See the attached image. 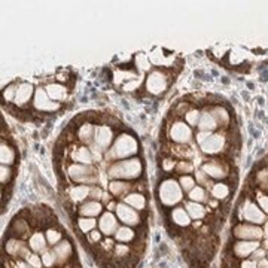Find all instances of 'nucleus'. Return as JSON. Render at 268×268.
I'll return each mask as SVG.
<instances>
[{"label":"nucleus","instance_id":"nucleus-48","mask_svg":"<svg viewBox=\"0 0 268 268\" xmlns=\"http://www.w3.org/2000/svg\"><path fill=\"white\" fill-rule=\"evenodd\" d=\"M11 179H12V170H11V167L9 165H2V183L6 185V183L11 182Z\"/></svg>","mask_w":268,"mask_h":268},{"label":"nucleus","instance_id":"nucleus-44","mask_svg":"<svg viewBox=\"0 0 268 268\" xmlns=\"http://www.w3.org/2000/svg\"><path fill=\"white\" fill-rule=\"evenodd\" d=\"M136 64L139 69L142 70H149L151 69V63H149V58L144 55V54H139L137 58H136Z\"/></svg>","mask_w":268,"mask_h":268},{"label":"nucleus","instance_id":"nucleus-20","mask_svg":"<svg viewBox=\"0 0 268 268\" xmlns=\"http://www.w3.org/2000/svg\"><path fill=\"white\" fill-rule=\"evenodd\" d=\"M71 161L78 162V164H87V165H92L94 162V155L91 152V149L87 146H75L70 152Z\"/></svg>","mask_w":268,"mask_h":268},{"label":"nucleus","instance_id":"nucleus-53","mask_svg":"<svg viewBox=\"0 0 268 268\" xmlns=\"http://www.w3.org/2000/svg\"><path fill=\"white\" fill-rule=\"evenodd\" d=\"M238 268H258V265L255 261L248 258V259H241V262L238 264Z\"/></svg>","mask_w":268,"mask_h":268},{"label":"nucleus","instance_id":"nucleus-26","mask_svg":"<svg viewBox=\"0 0 268 268\" xmlns=\"http://www.w3.org/2000/svg\"><path fill=\"white\" fill-rule=\"evenodd\" d=\"M102 212H103V204L100 201H95V200H89L78 209V214H81L84 217H94V216L102 214Z\"/></svg>","mask_w":268,"mask_h":268},{"label":"nucleus","instance_id":"nucleus-6","mask_svg":"<svg viewBox=\"0 0 268 268\" xmlns=\"http://www.w3.org/2000/svg\"><path fill=\"white\" fill-rule=\"evenodd\" d=\"M170 85V76L165 71L152 70L144 79V89L152 95H160Z\"/></svg>","mask_w":268,"mask_h":268},{"label":"nucleus","instance_id":"nucleus-31","mask_svg":"<svg viewBox=\"0 0 268 268\" xmlns=\"http://www.w3.org/2000/svg\"><path fill=\"white\" fill-rule=\"evenodd\" d=\"M230 194H231V188L227 183H224V182L214 183L213 186H212V189H210L212 198L217 200V201H228Z\"/></svg>","mask_w":268,"mask_h":268},{"label":"nucleus","instance_id":"nucleus-50","mask_svg":"<svg viewBox=\"0 0 268 268\" xmlns=\"http://www.w3.org/2000/svg\"><path fill=\"white\" fill-rule=\"evenodd\" d=\"M188 110H189V103L188 102H180L178 106L175 107V112H176L175 115H183Z\"/></svg>","mask_w":268,"mask_h":268},{"label":"nucleus","instance_id":"nucleus-37","mask_svg":"<svg viewBox=\"0 0 268 268\" xmlns=\"http://www.w3.org/2000/svg\"><path fill=\"white\" fill-rule=\"evenodd\" d=\"M255 198H256V203H258L259 209L265 214H268V194H265L262 189L258 188L255 191Z\"/></svg>","mask_w":268,"mask_h":268},{"label":"nucleus","instance_id":"nucleus-54","mask_svg":"<svg viewBox=\"0 0 268 268\" xmlns=\"http://www.w3.org/2000/svg\"><path fill=\"white\" fill-rule=\"evenodd\" d=\"M15 268H33L27 261H22V259H18L17 264H15Z\"/></svg>","mask_w":268,"mask_h":268},{"label":"nucleus","instance_id":"nucleus-33","mask_svg":"<svg viewBox=\"0 0 268 268\" xmlns=\"http://www.w3.org/2000/svg\"><path fill=\"white\" fill-rule=\"evenodd\" d=\"M124 203L136 210H144L146 207V198L140 192H131L124 197Z\"/></svg>","mask_w":268,"mask_h":268},{"label":"nucleus","instance_id":"nucleus-21","mask_svg":"<svg viewBox=\"0 0 268 268\" xmlns=\"http://www.w3.org/2000/svg\"><path fill=\"white\" fill-rule=\"evenodd\" d=\"M99 227H100V231L106 235H112L118 231V221L115 217V214L112 212H105L102 214L100 221H99Z\"/></svg>","mask_w":268,"mask_h":268},{"label":"nucleus","instance_id":"nucleus-30","mask_svg":"<svg viewBox=\"0 0 268 268\" xmlns=\"http://www.w3.org/2000/svg\"><path fill=\"white\" fill-rule=\"evenodd\" d=\"M0 160H2V165H12L15 160H17V151L5 142V139L2 140V149H0Z\"/></svg>","mask_w":268,"mask_h":268},{"label":"nucleus","instance_id":"nucleus-36","mask_svg":"<svg viewBox=\"0 0 268 268\" xmlns=\"http://www.w3.org/2000/svg\"><path fill=\"white\" fill-rule=\"evenodd\" d=\"M95 227H97V222L92 217H81V219H78V228H79V231L84 232V234H89L92 230H95Z\"/></svg>","mask_w":268,"mask_h":268},{"label":"nucleus","instance_id":"nucleus-29","mask_svg":"<svg viewBox=\"0 0 268 268\" xmlns=\"http://www.w3.org/2000/svg\"><path fill=\"white\" fill-rule=\"evenodd\" d=\"M91 188L88 185H76V186H70L69 188V200L73 204L84 201L87 197H89Z\"/></svg>","mask_w":268,"mask_h":268},{"label":"nucleus","instance_id":"nucleus-56","mask_svg":"<svg viewBox=\"0 0 268 268\" xmlns=\"http://www.w3.org/2000/svg\"><path fill=\"white\" fill-rule=\"evenodd\" d=\"M265 259H267V261H268V250H267V256H265Z\"/></svg>","mask_w":268,"mask_h":268},{"label":"nucleus","instance_id":"nucleus-16","mask_svg":"<svg viewBox=\"0 0 268 268\" xmlns=\"http://www.w3.org/2000/svg\"><path fill=\"white\" fill-rule=\"evenodd\" d=\"M51 253L55 259V265H63L70 259V256L73 255V248L67 240H61L58 245L51 248Z\"/></svg>","mask_w":268,"mask_h":268},{"label":"nucleus","instance_id":"nucleus-41","mask_svg":"<svg viewBox=\"0 0 268 268\" xmlns=\"http://www.w3.org/2000/svg\"><path fill=\"white\" fill-rule=\"evenodd\" d=\"M200 116H201V112L198 109H189L185 113V123L189 127H197L198 121H200Z\"/></svg>","mask_w":268,"mask_h":268},{"label":"nucleus","instance_id":"nucleus-2","mask_svg":"<svg viewBox=\"0 0 268 268\" xmlns=\"http://www.w3.org/2000/svg\"><path fill=\"white\" fill-rule=\"evenodd\" d=\"M137 151H139V143L136 140V137H133L130 134H121L119 137L115 139L113 144L107 151L106 160L113 161V162L119 160H125L128 157L136 155Z\"/></svg>","mask_w":268,"mask_h":268},{"label":"nucleus","instance_id":"nucleus-46","mask_svg":"<svg viewBox=\"0 0 268 268\" xmlns=\"http://www.w3.org/2000/svg\"><path fill=\"white\" fill-rule=\"evenodd\" d=\"M42 262H43V265H45L46 268L54 267V265H55V259H54L51 250L43 252V255H42Z\"/></svg>","mask_w":268,"mask_h":268},{"label":"nucleus","instance_id":"nucleus-9","mask_svg":"<svg viewBox=\"0 0 268 268\" xmlns=\"http://www.w3.org/2000/svg\"><path fill=\"white\" fill-rule=\"evenodd\" d=\"M200 170H203L209 178L214 179V180H224V179L230 178V167L224 161L217 160V158L204 161Z\"/></svg>","mask_w":268,"mask_h":268},{"label":"nucleus","instance_id":"nucleus-45","mask_svg":"<svg viewBox=\"0 0 268 268\" xmlns=\"http://www.w3.org/2000/svg\"><path fill=\"white\" fill-rule=\"evenodd\" d=\"M176 165H178V162L173 157H165L162 160V170L164 172H173L176 168Z\"/></svg>","mask_w":268,"mask_h":268},{"label":"nucleus","instance_id":"nucleus-18","mask_svg":"<svg viewBox=\"0 0 268 268\" xmlns=\"http://www.w3.org/2000/svg\"><path fill=\"white\" fill-rule=\"evenodd\" d=\"M35 87L29 82H19L18 84V89H17V95H15V106L18 107H24L33 97L35 94Z\"/></svg>","mask_w":268,"mask_h":268},{"label":"nucleus","instance_id":"nucleus-47","mask_svg":"<svg viewBox=\"0 0 268 268\" xmlns=\"http://www.w3.org/2000/svg\"><path fill=\"white\" fill-rule=\"evenodd\" d=\"M30 265L33 268H42V265H43V262H42V258L37 255V253H32L27 259H26Z\"/></svg>","mask_w":268,"mask_h":268},{"label":"nucleus","instance_id":"nucleus-51","mask_svg":"<svg viewBox=\"0 0 268 268\" xmlns=\"http://www.w3.org/2000/svg\"><path fill=\"white\" fill-rule=\"evenodd\" d=\"M103 196H105V194H103V191H102V189H100L99 186H94V188H91V192H89V197H91L92 200H95V201H97V200L103 198Z\"/></svg>","mask_w":268,"mask_h":268},{"label":"nucleus","instance_id":"nucleus-23","mask_svg":"<svg viewBox=\"0 0 268 268\" xmlns=\"http://www.w3.org/2000/svg\"><path fill=\"white\" fill-rule=\"evenodd\" d=\"M197 127H198L200 131H206V133H214V130L219 128L213 115L210 113V110L207 107L201 112V116H200V121H198Z\"/></svg>","mask_w":268,"mask_h":268},{"label":"nucleus","instance_id":"nucleus-42","mask_svg":"<svg viewBox=\"0 0 268 268\" xmlns=\"http://www.w3.org/2000/svg\"><path fill=\"white\" fill-rule=\"evenodd\" d=\"M17 89H18V84H15V82L9 84L6 88L3 89V100H5L6 103L14 102V100H15V95H17Z\"/></svg>","mask_w":268,"mask_h":268},{"label":"nucleus","instance_id":"nucleus-3","mask_svg":"<svg viewBox=\"0 0 268 268\" xmlns=\"http://www.w3.org/2000/svg\"><path fill=\"white\" fill-rule=\"evenodd\" d=\"M237 214H238V221L240 222H248V224H253V225H262L265 224L267 214L264 213L259 206L256 203H253L249 197H246L241 204L237 209Z\"/></svg>","mask_w":268,"mask_h":268},{"label":"nucleus","instance_id":"nucleus-28","mask_svg":"<svg viewBox=\"0 0 268 268\" xmlns=\"http://www.w3.org/2000/svg\"><path fill=\"white\" fill-rule=\"evenodd\" d=\"M185 209H186V212L189 214V217L197 222V221H203L206 216H207V207H204L203 204H200V203H194V201H186L185 203Z\"/></svg>","mask_w":268,"mask_h":268},{"label":"nucleus","instance_id":"nucleus-1","mask_svg":"<svg viewBox=\"0 0 268 268\" xmlns=\"http://www.w3.org/2000/svg\"><path fill=\"white\" fill-rule=\"evenodd\" d=\"M143 173V162L139 158L115 161L107 168V176L113 180H131L139 179Z\"/></svg>","mask_w":268,"mask_h":268},{"label":"nucleus","instance_id":"nucleus-7","mask_svg":"<svg viewBox=\"0 0 268 268\" xmlns=\"http://www.w3.org/2000/svg\"><path fill=\"white\" fill-rule=\"evenodd\" d=\"M168 139L176 144H188L192 142L194 139V133H192V127L186 124L185 121L178 119L173 124L168 127Z\"/></svg>","mask_w":268,"mask_h":268},{"label":"nucleus","instance_id":"nucleus-17","mask_svg":"<svg viewBox=\"0 0 268 268\" xmlns=\"http://www.w3.org/2000/svg\"><path fill=\"white\" fill-rule=\"evenodd\" d=\"M9 234H11V237H17L21 240L30 238L32 237L30 235V222L22 216H17L9 227Z\"/></svg>","mask_w":268,"mask_h":268},{"label":"nucleus","instance_id":"nucleus-39","mask_svg":"<svg viewBox=\"0 0 268 268\" xmlns=\"http://www.w3.org/2000/svg\"><path fill=\"white\" fill-rule=\"evenodd\" d=\"M196 182L197 185H200V186H203V188H206V189H212V186L214 185L213 182H210V178H209L203 170H197Z\"/></svg>","mask_w":268,"mask_h":268},{"label":"nucleus","instance_id":"nucleus-24","mask_svg":"<svg viewBox=\"0 0 268 268\" xmlns=\"http://www.w3.org/2000/svg\"><path fill=\"white\" fill-rule=\"evenodd\" d=\"M94 134H95V127L91 123H84L82 125H79L76 131V139L81 143H84V146H87L94 143Z\"/></svg>","mask_w":268,"mask_h":268},{"label":"nucleus","instance_id":"nucleus-10","mask_svg":"<svg viewBox=\"0 0 268 268\" xmlns=\"http://www.w3.org/2000/svg\"><path fill=\"white\" fill-rule=\"evenodd\" d=\"M227 146H228V140H227L225 134L221 133V131L219 133H212L206 139V142H203L200 144L201 151L204 154H207V155H219L221 152L225 151Z\"/></svg>","mask_w":268,"mask_h":268},{"label":"nucleus","instance_id":"nucleus-4","mask_svg":"<svg viewBox=\"0 0 268 268\" xmlns=\"http://www.w3.org/2000/svg\"><path fill=\"white\" fill-rule=\"evenodd\" d=\"M158 194H160L161 204L165 207H172V206H176L178 203L182 201L183 189H182L180 183H178V180L168 178L164 179L160 183Z\"/></svg>","mask_w":268,"mask_h":268},{"label":"nucleus","instance_id":"nucleus-25","mask_svg":"<svg viewBox=\"0 0 268 268\" xmlns=\"http://www.w3.org/2000/svg\"><path fill=\"white\" fill-rule=\"evenodd\" d=\"M210 113L213 115V118L217 123V127L219 128H227L230 123H231V113L221 105H216L213 107H209Z\"/></svg>","mask_w":268,"mask_h":268},{"label":"nucleus","instance_id":"nucleus-43","mask_svg":"<svg viewBox=\"0 0 268 268\" xmlns=\"http://www.w3.org/2000/svg\"><path fill=\"white\" fill-rule=\"evenodd\" d=\"M46 241H48V245L50 246H55V245H58L60 241H61V232L58 231V230H55V228H48L46 230Z\"/></svg>","mask_w":268,"mask_h":268},{"label":"nucleus","instance_id":"nucleus-8","mask_svg":"<svg viewBox=\"0 0 268 268\" xmlns=\"http://www.w3.org/2000/svg\"><path fill=\"white\" fill-rule=\"evenodd\" d=\"M232 237L235 240H258L261 241L264 238V230L261 225H253L248 222H238L232 228Z\"/></svg>","mask_w":268,"mask_h":268},{"label":"nucleus","instance_id":"nucleus-35","mask_svg":"<svg viewBox=\"0 0 268 268\" xmlns=\"http://www.w3.org/2000/svg\"><path fill=\"white\" fill-rule=\"evenodd\" d=\"M136 237H137V234L134 230H131V227H121V228H118V231L115 232V238L119 243H131L136 240Z\"/></svg>","mask_w":268,"mask_h":268},{"label":"nucleus","instance_id":"nucleus-14","mask_svg":"<svg viewBox=\"0 0 268 268\" xmlns=\"http://www.w3.org/2000/svg\"><path fill=\"white\" fill-rule=\"evenodd\" d=\"M5 250L14 259H27L32 255L30 246L27 243H24L21 238H17V237H9L8 238V241L5 243Z\"/></svg>","mask_w":268,"mask_h":268},{"label":"nucleus","instance_id":"nucleus-38","mask_svg":"<svg viewBox=\"0 0 268 268\" xmlns=\"http://www.w3.org/2000/svg\"><path fill=\"white\" fill-rule=\"evenodd\" d=\"M179 183H180V186H182V189L185 191V192H191L194 188L197 186V182L196 178H192L191 175H185V176H180L179 179Z\"/></svg>","mask_w":268,"mask_h":268},{"label":"nucleus","instance_id":"nucleus-5","mask_svg":"<svg viewBox=\"0 0 268 268\" xmlns=\"http://www.w3.org/2000/svg\"><path fill=\"white\" fill-rule=\"evenodd\" d=\"M67 176L71 179V182L79 185H97L99 183V175L97 170L92 165L87 164H70L67 167Z\"/></svg>","mask_w":268,"mask_h":268},{"label":"nucleus","instance_id":"nucleus-11","mask_svg":"<svg viewBox=\"0 0 268 268\" xmlns=\"http://www.w3.org/2000/svg\"><path fill=\"white\" fill-rule=\"evenodd\" d=\"M258 248H261V241L258 240H237L231 246L230 255L234 259H248Z\"/></svg>","mask_w":268,"mask_h":268},{"label":"nucleus","instance_id":"nucleus-12","mask_svg":"<svg viewBox=\"0 0 268 268\" xmlns=\"http://www.w3.org/2000/svg\"><path fill=\"white\" fill-rule=\"evenodd\" d=\"M113 130L106 124L97 125L95 127V134H94V146L100 151V152H105L109 151L110 146L113 144Z\"/></svg>","mask_w":268,"mask_h":268},{"label":"nucleus","instance_id":"nucleus-34","mask_svg":"<svg viewBox=\"0 0 268 268\" xmlns=\"http://www.w3.org/2000/svg\"><path fill=\"white\" fill-rule=\"evenodd\" d=\"M188 198H189V201L200 203V204H204V203L209 204V201L212 200L210 196H209V192H207V189L200 186V185H197L191 192H188Z\"/></svg>","mask_w":268,"mask_h":268},{"label":"nucleus","instance_id":"nucleus-49","mask_svg":"<svg viewBox=\"0 0 268 268\" xmlns=\"http://www.w3.org/2000/svg\"><path fill=\"white\" fill-rule=\"evenodd\" d=\"M100 240H102V231L92 230V231L88 234V241L91 243V245H97Z\"/></svg>","mask_w":268,"mask_h":268},{"label":"nucleus","instance_id":"nucleus-13","mask_svg":"<svg viewBox=\"0 0 268 268\" xmlns=\"http://www.w3.org/2000/svg\"><path fill=\"white\" fill-rule=\"evenodd\" d=\"M33 107L39 112H50L54 113L60 109V103L51 100V97L48 95L46 89L43 87H39L35 91V99H33Z\"/></svg>","mask_w":268,"mask_h":268},{"label":"nucleus","instance_id":"nucleus-52","mask_svg":"<svg viewBox=\"0 0 268 268\" xmlns=\"http://www.w3.org/2000/svg\"><path fill=\"white\" fill-rule=\"evenodd\" d=\"M139 85H140V79L137 81V79H134V81H131V82H127L124 84V89L125 91H134V89L139 88Z\"/></svg>","mask_w":268,"mask_h":268},{"label":"nucleus","instance_id":"nucleus-32","mask_svg":"<svg viewBox=\"0 0 268 268\" xmlns=\"http://www.w3.org/2000/svg\"><path fill=\"white\" fill-rule=\"evenodd\" d=\"M29 246L35 253L46 252V238H45V235L40 231L33 232L32 237L29 238Z\"/></svg>","mask_w":268,"mask_h":268},{"label":"nucleus","instance_id":"nucleus-15","mask_svg":"<svg viewBox=\"0 0 268 268\" xmlns=\"http://www.w3.org/2000/svg\"><path fill=\"white\" fill-rule=\"evenodd\" d=\"M116 216L125 227H137V225H140V221H142V217H140V214L137 213V210L130 207L125 203H119L116 206Z\"/></svg>","mask_w":268,"mask_h":268},{"label":"nucleus","instance_id":"nucleus-22","mask_svg":"<svg viewBox=\"0 0 268 268\" xmlns=\"http://www.w3.org/2000/svg\"><path fill=\"white\" fill-rule=\"evenodd\" d=\"M170 219L178 228H186V227L192 225V219L189 217L185 207H175L170 212Z\"/></svg>","mask_w":268,"mask_h":268},{"label":"nucleus","instance_id":"nucleus-40","mask_svg":"<svg viewBox=\"0 0 268 268\" xmlns=\"http://www.w3.org/2000/svg\"><path fill=\"white\" fill-rule=\"evenodd\" d=\"M175 170H176V173H179L180 176H185V175H189V173L194 172V164L191 161L182 160L179 161Z\"/></svg>","mask_w":268,"mask_h":268},{"label":"nucleus","instance_id":"nucleus-55","mask_svg":"<svg viewBox=\"0 0 268 268\" xmlns=\"http://www.w3.org/2000/svg\"><path fill=\"white\" fill-rule=\"evenodd\" d=\"M116 203L115 201H110V203H107V212H112V210H116Z\"/></svg>","mask_w":268,"mask_h":268},{"label":"nucleus","instance_id":"nucleus-27","mask_svg":"<svg viewBox=\"0 0 268 268\" xmlns=\"http://www.w3.org/2000/svg\"><path fill=\"white\" fill-rule=\"evenodd\" d=\"M46 92H48V95L51 97V100L54 102H57V103H63L66 99H67V87H64V85H61L60 82H55V84H48L46 87Z\"/></svg>","mask_w":268,"mask_h":268},{"label":"nucleus","instance_id":"nucleus-19","mask_svg":"<svg viewBox=\"0 0 268 268\" xmlns=\"http://www.w3.org/2000/svg\"><path fill=\"white\" fill-rule=\"evenodd\" d=\"M137 189V185L125 182V180H112L109 183V192L113 197H125Z\"/></svg>","mask_w":268,"mask_h":268}]
</instances>
